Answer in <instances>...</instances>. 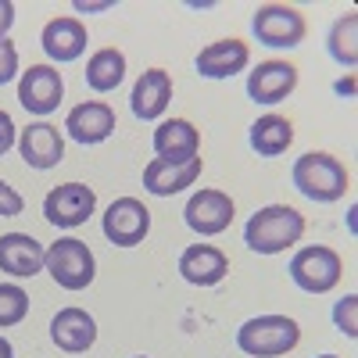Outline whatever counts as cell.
Instances as JSON below:
<instances>
[{
	"label": "cell",
	"mask_w": 358,
	"mask_h": 358,
	"mask_svg": "<svg viewBox=\"0 0 358 358\" xmlns=\"http://www.w3.org/2000/svg\"><path fill=\"white\" fill-rule=\"evenodd\" d=\"M301 236H305V215L290 204H265L244 226V244L255 255H283Z\"/></svg>",
	"instance_id": "cell-1"
},
{
	"label": "cell",
	"mask_w": 358,
	"mask_h": 358,
	"mask_svg": "<svg viewBox=\"0 0 358 358\" xmlns=\"http://www.w3.org/2000/svg\"><path fill=\"white\" fill-rule=\"evenodd\" d=\"M290 183L294 190L315 201V204H334L348 194V169L341 158H334L330 151H308L294 162L290 169Z\"/></svg>",
	"instance_id": "cell-2"
},
{
	"label": "cell",
	"mask_w": 358,
	"mask_h": 358,
	"mask_svg": "<svg viewBox=\"0 0 358 358\" xmlns=\"http://www.w3.org/2000/svg\"><path fill=\"white\" fill-rule=\"evenodd\" d=\"M301 344V326L290 315H255L236 330V348L251 358H280Z\"/></svg>",
	"instance_id": "cell-3"
},
{
	"label": "cell",
	"mask_w": 358,
	"mask_h": 358,
	"mask_svg": "<svg viewBox=\"0 0 358 358\" xmlns=\"http://www.w3.org/2000/svg\"><path fill=\"white\" fill-rule=\"evenodd\" d=\"M43 268L50 273V280L62 290H86L97 280V258L86 248V241H76V236H62L47 248Z\"/></svg>",
	"instance_id": "cell-4"
},
{
	"label": "cell",
	"mask_w": 358,
	"mask_h": 358,
	"mask_svg": "<svg viewBox=\"0 0 358 358\" xmlns=\"http://www.w3.org/2000/svg\"><path fill=\"white\" fill-rule=\"evenodd\" d=\"M287 273H290L297 290H305V294H330L341 283V276H344V262H341V255L334 248L308 244V248H301L290 258Z\"/></svg>",
	"instance_id": "cell-5"
},
{
	"label": "cell",
	"mask_w": 358,
	"mask_h": 358,
	"mask_svg": "<svg viewBox=\"0 0 358 358\" xmlns=\"http://www.w3.org/2000/svg\"><path fill=\"white\" fill-rule=\"evenodd\" d=\"M251 33L262 47L290 50V47H301L308 25H305V15L290 4H262L251 15Z\"/></svg>",
	"instance_id": "cell-6"
},
{
	"label": "cell",
	"mask_w": 358,
	"mask_h": 358,
	"mask_svg": "<svg viewBox=\"0 0 358 358\" xmlns=\"http://www.w3.org/2000/svg\"><path fill=\"white\" fill-rule=\"evenodd\" d=\"M101 229L115 248H136V244H143V236L151 233V212H147V204L136 201V197H118V201L108 204Z\"/></svg>",
	"instance_id": "cell-7"
},
{
	"label": "cell",
	"mask_w": 358,
	"mask_h": 358,
	"mask_svg": "<svg viewBox=\"0 0 358 358\" xmlns=\"http://www.w3.org/2000/svg\"><path fill=\"white\" fill-rule=\"evenodd\" d=\"M236 215V204L226 190H212V187H204L197 194H190L187 208H183V222L197 233V236H219L229 229Z\"/></svg>",
	"instance_id": "cell-8"
},
{
	"label": "cell",
	"mask_w": 358,
	"mask_h": 358,
	"mask_svg": "<svg viewBox=\"0 0 358 358\" xmlns=\"http://www.w3.org/2000/svg\"><path fill=\"white\" fill-rule=\"evenodd\" d=\"M97 208V194L86 183H62L43 197V219L57 229H76L83 226Z\"/></svg>",
	"instance_id": "cell-9"
},
{
	"label": "cell",
	"mask_w": 358,
	"mask_h": 358,
	"mask_svg": "<svg viewBox=\"0 0 358 358\" xmlns=\"http://www.w3.org/2000/svg\"><path fill=\"white\" fill-rule=\"evenodd\" d=\"M65 97V83H62V72L54 65H29L18 79V104L29 111V115H50L57 111Z\"/></svg>",
	"instance_id": "cell-10"
},
{
	"label": "cell",
	"mask_w": 358,
	"mask_h": 358,
	"mask_svg": "<svg viewBox=\"0 0 358 358\" xmlns=\"http://www.w3.org/2000/svg\"><path fill=\"white\" fill-rule=\"evenodd\" d=\"M18 155H22V162L29 169H36V172L57 169L65 162V136L50 122H29L18 133Z\"/></svg>",
	"instance_id": "cell-11"
},
{
	"label": "cell",
	"mask_w": 358,
	"mask_h": 358,
	"mask_svg": "<svg viewBox=\"0 0 358 358\" xmlns=\"http://www.w3.org/2000/svg\"><path fill=\"white\" fill-rule=\"evenodd\" d=\"M86 43H90L86 25H83L79 18H72V15L50 18V22L43 25V33H40V47H43V54L50 57L54 65H72V62H79V57L86 54Z\"/></svg>",
	"instance_id": "cell-12"
},
{
	"label": "cell",
	"mask_w": 358,
	"mask_h": 358,
	"mask_svg": "<svg viewBox=\"0 0 358 358\" xmlns=\"http://www.w3.org/2000/svg\"><path fill=\"white\" fill-rule=\"evenodd\" d=\"M251 65V47L244 40H215L201 47V54L194 57V69L201 79H233L236 72H244Z\"/></svg>",
	"instance_id": "cell-13"
},
{
	"label": "cell",
	"mask_w": 358,
	"mask_h": 358,
	"mask_svg": "<svg viewBox=\"0 0 358 358\" xmlns=\"http://www.w3.org/2000/svg\"><path fill=\"white\" fill-rule=\"evenodd\" d=\"M297 90V69L290 62H262L255 72H248V97L255 104L273 108L287 101Z\"/></svg>",
	"instance_id": "cell-14"
},
{
	"label": "cell",
	"mask_w": 358,
	"mask_h": 358,
	"mask_svg": "<svg viewBox=\"0 0 358 358\" xmlns=\"http://www.w3.org/2000/svg\"><path fill=\"white\" fill-rule=\"evenodd\" d=\"M65 133L76 143H83V147L104 143L115 133V111H111V104H104V101H83V104H76L69 111V118H65Z\"/></svg>",
	"instance_id": "cell-15"
},
{
	"label": "cell",
	"mask_w": 358,
	"mask_h": 358,
	"mask_svg": "<svg viewBox=\"0 0 358 358\" xmlns=\"http://www.w3.org/2000/svg\"><path fill=\"white\" fill-rule=\"evenodd\" d=\"M47 248L29 233H4L0 236V273H8L15 280H29L43 273Z\"/></svg>",
	"instance_id": "cell-16"
},
{
	"label": "cell",
	"mask_w": 358,
	"mask_h": 358,
	"mask_svg": "<svg viewBox=\"0 0 358 358\" xmlns=\"http://www.w3.org/2000/svg\"><path fill=\"white\" fill-rule=\"evenodd\" d=\"M204 162L201 155L190 158V162H165V158H155L151 165L143 169V190L155 194V197H172V194H183L187 187L197 183Z\"/></svg>",
	"instance_id": "cell-17"
},
{
	"label": "cell",
	"mask_w": 358,
	"mask_h": 358,
	"mask_svg": "<svg viewBox=\"0 0 358 358\" xmlns=\"http://www.w3.org/2000/svg\"><path fill=\"white\" fill-rule=\"evenodd\" d=\"M179 276L190 287H215L229 276V258L215 244H190L179 255Z\"/></svg>",
	"instance_id": "cell-18"
},
{
	"label": "cell",
	"mask_w": 358,
	"mask_h": 358,
	"mask_svg": "<svg viewBox=\"0 0 358 358\" xmlns=\"http://www.w3.org/2000/svg\"><path fill=\"white\" fill-rule=\"evenodd\" d=\"M50 341L62 351H69V355H83L97 341V322H94V315H90L86 308H76V305L62 308L50 319Z\"/></svg>",
	"instance_id": "cell-19"
},
{
	"label": "cell",
	"mask_w": 358,
	"mask_h": 358,
	"mask_svg": "<svg viewBox=\"0 0 358 358\" xmlns=\"http://www.w3.org/2000/svg\"><path fill=\"white\" fill-rule=\"evenodd\" d=\"M169 101H172V76L165 69H147L136 79L133 94H129V108H133V115L140 118V122H155V118H162Z\"/></svg>",
	"instance_id": "cell-20"
},
{
	"label": "cell",
	"mask_w": 358,
	"mask_h": 358,
	"mask_svg": "<svg viewBox=\"0 0 358 358\" xmlns=\"http://www.w3.org/2000/svg\"><path fill=\"white\" fill-rule=\"evenodd\" d=\"M155 155L165 162H190L201 155V133L190 118H165L155 129Z\"/></svg>",
	"instance_id": "cell-21"
},
{
	"label": "cell",
	"mask_w": 358,
	"mask_h": 358,
	"mask_svg": "<svg viewBox=\"0 0 358 358\" xmlns=\"http://www.w3.org/2000/svg\"><path fill=\"white\" fill-rule=\"evenodd\" d=\"M248 143H251V151L258 158H280L287 147L294 143L290 118H283V115H262V118H255L251 129H248Z\"/></svg>",
	"instance_id": "cell-22"
},
{
	"label": "cell",
	"mask_w": 358,
	"mask_h": 358,
	"mask_svg": "<svg viewBox=\"0 0 358 358\" xmlns=\"http://www.w3.org/2000/svg\"><path fill=\"white\" fill-rule=\"evenodd\" d=\"M126 79V54L118 47H101L86 62V86L94 94H115Z\"/></svg>",
	"instance_id": "cell-23"
},
{
	"label": "cell",
	"mask_w": 358,
	"mask_h": 358,
	"mask_svg": "<svg viewBox=\"0 0 358 358\" xmlns=\"http://www.w3.org/2000/svg\"><path fill=\"white\" fill-rule=\"evenodd\" d=\"M326 50H330V57L341 69H355L358 65V15L355 11L341 15L330 25V33H326Z\"/></svg>",
	"instance_id": "cell-24"
},
{
	"label": "cell",
	"mask_w": 358,
	"mask_h": 358,
	"mask_svg": "<svg viewBox=\"0 0 358 358\" xmlns=\"http://www.w3.org/2000/svg\"><path fill=\"white\" fill-rule=\"evenodd\" d=\"M29 315V294L18 283H0V330L18 326Z\"/></svg>",
	"instance_id": "cell-25"
},
{
	"label": "cell",
	"mask_w": 358,
	"mask_h": 358,
	"mask_svg": "<svg viewBox=\"0 0 358 358\" xmlns=\"http://www.w3.org/2000/svg\"><path fill=\"white\" fill-rule=\"evenodd\" d=\"M334 326L348 341L358 337V294H348V297H341V301L334 305Z\"/></svg>",
	"instance_id": "cell-26"
},
{
	"label": "cell",
	"mask_w": 358,
	"mask_h": 358,
	"mask_svg": "<svg viewBox=\"0 0 358 358\" xmlns=\"http://www.w3.org/2000/svg\"><path fill=\"white\" fill-rule=\"evenodd\" d=\"M22 208H25L22 194H18L11 183H4V179H0V219H18Z\"/></svg>",
	"instance_id": "cell-27"
},
{
	"label": "cell",
	"mask_w": 358,
	"mask_h": 358,
	"mask_svg": "<svg viewBox=\"0 0 358 358\" xmlns=\"http://www.w3.org/2000/svg\"><path fill=\"white\" fill-rule=\"evenodd\" d=\"M15 76H18V47L4 36L0 40V86L11 83Z\"/></svg>",
	"instance_id": "cell-28"
},
{
	"label": "cell",
	"mask_w": 358,
	"mask_h": 358,
	"mask_svg": "<svg viewBox=\"0 0 358 358\" xmlns=\"http://www.w3.org/2000/svg\"><path fill=\"white\" fill-rule=\"evenodd\" d=\"M18 143V129H15V118L0 108V158H4L11 147Z\"/></svg>",
	"instance_id": "cell-29"
},
{
	"label": "cell",
	"mask_w": 358,
	"mask_h": 358,
	"mask_svg": "<svg viewBox=\"0 0 358 358\" xmlns=\"http://www.w3.org/2000/svg\"><path fill=\"white\" fill-rule=\"evenodd\" d=\"M11 25H15V4L11 0H0V40L11 33Z\"/></svg>",
	"instance_id": "cell-30"
},
{
	"label": "cell",
	"mask_w": 358,
	"mask_h": 358,
	"mask_svg": "<svg viewBox=\"0 0 358 358\" xmlns=\"http://www.w3.org/2000/svg\"><path fill=\"white\" fill-rule=\"evenodd\" d=\"M115 4L111 0H104V4H86V0H76V11H111Z\"/></svg>",
	"instance_id": "cell-31"
},
{
	"label": "cell",
	"mask_w": 358,
	"mask_h": 358,
	"mask_svg": "<svg viewBox=\"0 0 358 358\" xmlns=\"http://www.w3.org/2000/svg\"><path fill=\"white\" fill-rule=\"evenodd\" d=\"M334 90H337V94H341V97H351V94H355V79L348 76V79H341V83H334Z\"/></svg>",
	"instance_id": "cell-32"
},
{
	"label": "cell",
	"mask_w": 358,
	"mask_h": 358,
	"mask_svg": "<svg viewBox=\"0 0 358 358\" xmlns=\"http://www.w3.org/2000/svg\"><path fill=\"white\" fill-rule=\"evenodd\" d=\"M0 358H15V348H11L8 337H0Z\"/></svg>",
	"instance_id": "cell-33"
},
{
	"label": "cell",
	"mask_w": 358,
	"mask_h": 358,
	"mask_svg": "<svg viewBox=\"0 0 358 358\" xmlns=\"http://www.w3.org/2000/svg\"><path fill=\"white\" fill-rule=\"evenodd\" d=\"M319 358H341V355H319Z\"/></svg>",
	"instance_id": "cell-34"
},
{
	"label": "cell",
	"mask_w": 358,
	"mask_h": 358,
	"mask_svg": "<svg viewBox=\"0 0 358 358\" xmlns=\"http://www.w3.org/2000/svg\"><path fill=\"white\" fill-rule=\"evenodd\" d=\"M136 358H147V355H136Z\"/></svg>",
	"instance_id": "cell-35"
}]
</instances>
